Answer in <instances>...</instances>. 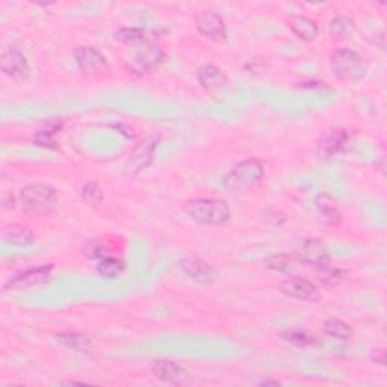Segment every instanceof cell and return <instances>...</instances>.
<instances>
[{
	"mask_svg": "<svg viewBox=\"0 0 387 387\" xmlns=\"http://www.w3.org/2000/svg\"><path fill=\"white\" fill-rule=\"evenodd\" d=\"M185 212L191 220L203 226H222L231 217L229 205L220 198L191 200L186 203Z\"/></svg>",
	"mask_w": 387,
	"mask_h": 387,
	"instance_id": "cell-1",
	"label": "cell"
},
{
	"mask_svg": "<svg viewBox=\"0 0 387 387\" xmlns=\"http://www.w3.org/2000/svg\"><path fill=\"white\" fill-rule=\"evenodd\" d=\"M330 64L334 76L342 80H359L368 71L364 58L348 47L336 49L331 53Z\"/></svg>",
	"mask_w": 387,
	"mask_h": 387,
	"instance_id": "cell-2",
	"label": "cell"
},
{
	"mask_svg": "<svg viewBox=\"0 0 387 387\" xmlns=\"http://www.w3.org/2000/svg\"><path fill=\"white\" fill-rule=\"evenodd\" d=\"M20 201L25 210L37 213V215H46L56 209L58 194L52 186L44 185V183H34L22 189Z\"/></svg>",
	"mask_w": 387,
	"mask_h": 387,
	"instance_id": "cell-3",
	"label": "cell"
},
{
	"mask_svg": "<svg viewBox=\"0 0 387 387\" xmlns=\"http://www.w3.org/2000/svg\"><path fill=\"white\" fill-rule=\"evenodd\" d=\"M265 176V167L258 159L243 160L233 167L222 179V185L229 191H246L258 183Z\"/></svg>",
	"mask_w": 387,
	"mask_h": 387,
	"instance_id": "cell-4",
	"label": "cell"
},
{
	"mask_svg": "<svg viewBox=\"0 0 387 387\" xmlns=\"http://www.w3.org/2000/svg\"><path fill=\"white\" fill-rule=\"evenodd\" d=\"M53 265H39L37 268H30L23 272L17 274L13 279H9L5 284V289H23L39 286L52 280Z\"/></svg>",
	"mask_w": 387,
	"mask_h": 387,
	"instance_id": "cell-5",
	"label": "cell"
},
{
	"mask_svg": "<svg viewBox=\"0 0 387 387\" xmlns=\"http://www.w3.org/2000/svg\"><path fill=\"white\" fill-rule=\"evenodd\" d=\"M279 291L283 295H286V297L293 300H301L309 303H318L321 300V292L317 286H315V283H312L307 279H303L300 276L291 277L288 280H284L283 283H280Z\"/></svg>",
	"mask_w": 387,
	"mask_h": 387,
	"instance_id": "cell-6",
	"label": "cell"
},
{
	"mask_svg": "<svg viewBox=\"0 0 387 387\" xmlns=\"http://www.w3.org/2000/svg\"><path fill=\"white\" fill-rule=\"evenodd\" d=\"M196 27L203 37L213 39V42H224L227 37V29L222 17L210 9L201 11L196 17Z\"/></svg>",
	"mask_w": 387,
	"mask_h": 387,
	"instance_id": "cell-7",
	"label": "cell"
},
{
	"mask_svg": "<svg viewBox=\"0 0 387 387\" xmlns=\"http://www.w3.org/2000/svg\"><path fill=\"white\" fill-rule=\"evenodd\" d=\"M165 59V50L156 46V44H150L146 43L144 46H141L135 55L134 61H132V67H134L135 71L138 73H148V71L155 70L159 67Z\"/></svg>",
	"mask_w": 387,
	"mask_h": 387,
	"instance_id": "cell-8",
	"label": "cell"
},
{
	"mask_svg": "<svg viewBox=\"0 0 387 387\" xmlns=\"http://www.w3.org/2000/svg\"><path fill=\"white\" fill-rule=\"evenodd\" d=\"M151 372L158 380L170 384H189L191 375L182 364L172 360H156L151 364Z\"/></svg>",
	"mask_w": 387,
	"mask_h": 387,
	"instance_id": "cell-9",
	"label": "cell"
},
{
	"mask_svg": "<svg viewBox=\"0 0 387 387\" xmlns=\"http://www.w3.org/2000/svg\"><path fill=\"white\" fill-rule=\"evenodd\" d=\"M0 68H2L5 76L14 80H25L30 73L27 58L15 49H9L2 53V58H0Z\"/></svg>",
	"mask_w": 387,
	"mask_h": 387,
	"instance_id": "cell-10",
	"label": "cell"
},
{
	"mask_svg": "<svg viewBox=\"0 0 387 387\" xmlns=\"http://www.w3.org/2000/svg\"><path fill=\"white\" fill-rule=\"evenodd\" d=\"M180 269L188 279L201 284H209L215 277V272H213L210 265L198 256L183 258L180 260Z\"/></svg>",
	"mask_w": 387,
	"mask_h": 387,
	"instance_id": "cell-11",
	"label": "cell"
},
{
	"mask_svg": "<svg viewBox=\"0 0 387 387\" xmlns=\"http://www.w3.org/2000/svg\"><path fill=\"white\" fill-rule=\"evenodd\" d=\"M265 265H267V268L271 271L286 274V276L291 277H297L300 272L304 271V267H307V263L301 258L288 253H280L269 256L268 259H265Z\"/></svg>",
	"mask_w": 387,
	"mask_h": 387,
	"instance_id": "cell-12",
	"label": "cell"
},
{
	"mask_svg": "<svg viewBox=\"0 0 387 387\" xmlns=\"http://www.w3.org/2000/svg\"><path fill=\"white\" fill-rule=\"evenodd\" d=\"M350 135L343 129H331L325 132L324 137L319 141V155L324 159H333L339 156L348 144Z\"/></svg>",
	"mask_w": 387,
	"mask_h": 387,
	"instance_id": "cell-13",
	"label": "cell"
},
{
	"mask_svg": "<svg viewBox=\"0 0 387 387\" xmlns=\"http://www.w3.org/2000/svg\"><path fill=\"white\" fill-rule=\"evenodd\" d=\"M155 151H156V141L153 138H148L144 142H141V144L134 150V153L130 155V159L127 162V170L132 172V175H138V172L144 171L151 165L153 158H155Z\"/></svg>",
	"mask_w": 387,
	"mask_h": 387,
	"instance_id": "cell-14",
	"label": "cell"
},
{
	"mask_svg": "<svg viewBox=\"0 0 387 387\" xmlns=\"http://www.w3.org/2000/svg\"><path fill=\"white\" fill-rule=\"evenodd\" d=\"M76 64L80 70L84 71H100L101 68H106L108 63L103 53L99 49L91 46H82L75 50Z\"/></svg>",
	"mask_w": 387,
	"mask_h": 387,
	"instance_id": "cell-15",
	"label": "cell"
},
{
	"mask_svg": "<svg viewBox=\"0 0 387 387\" xmlns=\"http://www.w3.org/2000/svg\"><path fill=\"white\" fill-rule=\"evenodd\" d=\"M2 239L6 246L17 247V248H26L34 246V231L30 227L25 226V224H9L4 229Z\"/></svg>",
	"mask_w": 387,
	"mask_h": 387,
	"instance_id": "cell-16",
	"label": "cell"
},
{
	"mask_svg": "<svg viewBox=\"0 0 387 387\" xmlns=\"http://www.w3.org/2000/svg\"><path fill=\"white\" fill-rule=\"evenodd\" d=\"M305 263L310 265V267L317 268L321 265L329 263V251L325 248L324 242L318 238H310L303 243L301 256Z\"/></svg>",
	"mask_w": 387,
	"mask_h": 387,
	"instance_id": "cell-17",
	"label": "cell"
},
{
	"mask_svg": "<svg viewBox=\"0 0 387 387\" xmlns=\"http://www.w3.org/2000/svg\"><path fill=\"white\" fill-rule=\"evenodd\" d=\"M315 206H317L319 215L324 218V221L330 224V226H339L342 221V213L336 201L330 194L321 192L315 198Z\"/></svg>",
	"mask_w": 387,
	"mask_h": 387,
	"instance_id": "cell-18",
	"label": "cell"
},
{
	"mask_svg": "<svg viewBox=\"0 0 387 387\" xmlns=\"http://www.w3.org/2000/svg\"><path fill=\"white\" fill-rule=\"evenodd\" d=\"M291 30L295 37H298L305 43L317 42L319 35V27L317 22H313L309 17H295L291 22Z\"/></svg>",
	"mask_w": 387,
	"mask_h": 387,
	"instance_id": "cell-19",
	"label": "cell"
},
{
	"mask_svg": "<svg viewBox=\"0 0 387 387\" xmlns=\"http://www.w3.org/2000/svg\"><path fill=\"white\" fill-rule=\"evenodd\" d=\"M197 79H198V84L205 89H217L226 84L227 80L226 73H224L220 67L210 65V64L198 68Z\"/></svg>",
	"mask_w": 387,
	"mask_h": 387,
	"instance_id": "cell-20",
	"label": "cell"
},
{
	"mask_svg": "<svg viewBox=\"0 0 387 387\" xmlns=\"http://www.w3.org/2000/svg\"><path fill=\"white\" fill-rule=\"evenodd\" d=\"M63 129V123L58 120H52L49 123L35 134L34 142L38 147H44V148H56V134Z\"/></svg>",
	"mask_w": 387,
	"mask_h": 387,
	"instance_id": "cell-21",
	"label": "cell"
},
{
	"mask_svg": "<svg viewBox=\"0 0 387 387\" xmlns=\"http://www.w3.org/2000/svg\"><path fill=\"white\" fill-rule=\"evenodd\" d=\"M56 339L59 343L65 345L67 348L79 351V353L89 351L91 346H93L91 339L87 338L85 334H80V333H61L56 336Z\"/></svg>",
	"mask_w": 387,
	"mask_h": 387,
	"instance_id": "cell-22",
	"label": "cell"
},
{
	"mask_svg": "<svg viewBox=\"0 0 387 387\" xmlns=\"http://www.w3.org/2000/svg\"><path fill=\"white\" fill-rule=\"evenodd\" d=\"M123 271H125V263L115 256H108L105 259H101L97 265V272L101 277L108 280H114L120 277L121 274H123Z\"/></svg>",
	"mask_w": 387,
	"mask_h": 387,
	"instance_id": "cell-23",
	"label": "cell"
},
{
	"mask_svg": "<svg viewBox=\"0 0 387 387\" xmlns=\"http://www.w3.org/2000/svg\"><path fill=\"white\" fill-rule=\"evenodd\" d=\"M354 29V23L350 17L338 15L331 20L330 23V37L333 42H341V39L348 37Z\"/></svg>",
	"mask_w": 387,
	"mask_h": 387,
	"instance_id": "cell-24",
	"label": "cell"
},
{
	"mask_svg": "<svg viewBox=\"0 0 387 387\" xmlns=\"http://www.w3.org/2000/svg\"><path fill=\"white\" fill-rule=\"evenodd\" d=\"M324 333L330 336V338H334L338 341H350L353 336V330L348 324H345L341 319H329L324 322Z\"/></svg>",
	"mask_w": 387,
	"mask_h": 387,
	"instance_id": "cell-25",
	"label": "cell"
},
{
	"mask_svg": "<svg viewBox=\"0 0 387 387\" xmlns=\"http://www.w3.org/2000/svg\"><path fill=\"white\" fill-rule=\"evenodd\" d=\"M315 276L321 283L329 284V286H336V284H339L343 280V271L331 267L330 263H325L315 268Z\"/></svg>",
	"mask_w": 387,
	"mask_h": 387,
	"instance_id": "cell-26",
	"label": "cell"
},
{
	"mask_svg": "<svg viewBox=\"0 0 387 387\" xmlns=\"http://www.w3.org/2000/svg\"><path fill=\"white\" fill-rule=\"evenodd\" d=\"M281 338L283 341H286L292 345H297V346H310L313 345L315 342H317V338H315L313 334H310L309 331L305 330H301V329H292V330H288V331H283L281 333Z\"/></svg>",
	"mask_w": 387,
	"mask_h": 387,
	"instance_id": "cell-27",
	"label": "cell"
},
{
	"mask_svg": "<svg viewBox=\"0 0 387 387\" xmlns=\"http://www.w3.org/2000/svg\"><path fill=\"white\" fill-rule=\"evenodd\" d=\"M84 254L88 259H105L108 256H112L110 253H108V247L105 246V242L101 239H91L87 241L84 246Z\"/></svg>",
	"mask_w": 387,
	"mask_h": 387,
	"instance_id": "cell-28",
	"label": "cell"
},
{
	"mask_svg": "<svg viewBox=\"0 0 387 387\" xmlns=\"http://www.w3.org/2000/svg\"><path fill=\"white\" fill-rule=\"evenodd\" d=\"M115 39L121 43L132 44V43H139L146 38V32L139 27H123L115 32Z\"/></svg>",
	"mask_w": 387,
	"mask_h": 387,
	"instance_id": "cell-29",
	"label": "cell"
},
{
	"mask_svg": "<svg viewBox=\"0 0 387 387\" xmlns=\"http://www.w3.org/2000/svg\"><path fill=\"white\" fill-rule=\"evenodd\" d=\"M82 198L91 206H97L103 201V189L100 188L97 182H88L82 188Z\"/></svg>",
	"mask_w": 387,
	"mask_h": 387,
	"instance_id": "cell-30",
	"label": "cell"
},
{
	"mask_svg": "<svg viewBox=\"0 0 387 387\" xmlns=\"http://www.w3.org/2000/svg\"><path fill=\"white\" fill-rule=\"evenodd\" d=\"M268 59L265 58H256V59H251L250 63L246 65V70L250 71V73H262V71L268 67Z\"/></svg>",
	"mask_w": 387,
	"mask_h": 387,
	"instance_id": "cell-31",
	"label": "cell"
},
{
	"mask_svg": "<svg viewBox=\"0 0 387 387\" xmlns=\"http://www.w3.org/2000/svg\"><path fill=\"white\" fill-rule=\"evenodd\" d=\"M277 217H284V213H281L280 210L272 209V210L267 212V218H265V221L274 224V226H280V224H283V222L280 220H277Z\"/></svg>",
	"mask_w": 387,
	"mask_h": 387,
	"instance_id": "cell-32",
	"label": "cell"
},
{
	"mask_svg": "<svg viewBox=\"0 0 387 387\" xmlns=\"http://www.w3.org/2000/svg\"><path fill=\"white\" fill-rule=\"evenodd\" d=\"M372 359L375 363H379V364H384L386 363V359H384V351L383 350H379V351H375L374 355H372Z\"/></svg>",
	"mask_w": 387,
	"mask_h": 387,
	"instance_id": "cell-33",
	"label": "cell"
},
{
	"mask_svg": "<svg viewBox=\"0 0 387 387\" xmlns=\"http://www.w3.org/2000/svg\"><path fill=\"white\" fill-rule=\"evenodd\" d=\"M271 384L272 386H279L280 383L279 381H274V380H265V381L260 383V386H271Z\"/></svg>",
	"mask_w": 387,
	"mask_h": 387,
	"instance_id": "cell-34",
	"label": "cell"
}]
</instances>
